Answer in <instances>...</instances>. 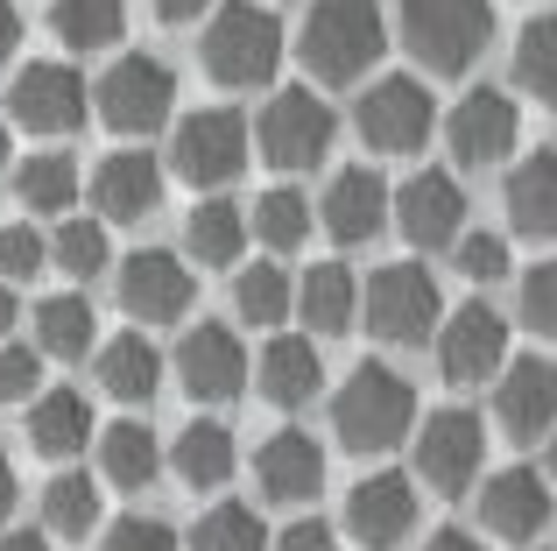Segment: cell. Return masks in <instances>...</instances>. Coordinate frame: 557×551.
Wrapping results in <instances>:
<instances>
[{
	"label": "cell",
	"mask_w": 557,
	"mask_h": 551,
	"mask_svg": "<svg viewBox=\"0 0 557 551\" xmlns=\"http://www.w3.org/2000/svg\"><path fill=\"white\" fill-rule=\"evenodd\" d=\"M99 551H184V544H177V530L156 524V516H121Z\"/></svg>",
	"instance_id": "41"
},
{
	"label": "cell",
	"mask_w": 557,
	"mask_h": 551,
	"mask_svg": "<svg viewBox=\"0 0 557 551\" xmlns=\"http://www.w3.org/2000/svg\"><path fill=\"white\" fill-rule=\"evenodd\" d=\"M247 234H255V220H247L240 206H226V198H205L184 220V248H190V262H205V269H233L240 248H247Z\"/></svg>",
	"instance_id": "28"
},
{
	"label": "cell",
	"mask_w": 557,
	"mask_h": 551,
	"mask_svg": "<svg viewBox=\"0 0 557 551\" xmlns=\"http://www.w3.org/2000/svg\"><path fill=\"white\" fill-rule=\"evenodd\" d=\"M8 326H14V283L0 276V332H8Z\"/></svg>",
	"instance_id": "51"
},
{
	"label": "cell",
	"mask_w": 557,
	"mask_h": 551,
	"mask_svg": "<svg viewBox=\"0 0 557 551\" xmlns=\"http://www.w3.org/2000/svg\"><path fill=\"white\" fill-rule=\"evenodd\" d=\"M85 439H92V411H85L78 389H42V396L28 403V445H36L42 460L85 453Z\"/></svg>",
	"instance_id": "26"
},
{
	"label": "cell",
	"mask_w": 557,
	"mask_h": 551,
	"mask_svg": "<svg viewBox=\"0 0 557 551\" xmlns=\"http://www.w3.org/2000/svg\"><path fill=\"white\" fill-rule=\"evenodd\" d=\"M480 524H487L494 538H508V544L536 538V530L550 524V474H536V467H502L487 488H480Z\"/></svg>",
	"instance_id": "21"
},
{
	"label": "cell",
	"mask_w": 557,
	"mask_h": 551,
	"mask_svg": "<svg viewBox=\"0 0 557 551\" xmlns=\"http://www.w3.org/2000/svg\"><path fill=\"white\" fill-rule=\"evenodd\" d=\"M516 78H522V93L557 107V14H536L516 36Z\"/></svg>",
	"instance_id": "37"
},
{
	"label": "cell",
	"mask_w": 557,
	"mask_h": 551,
	"mask_svg": "<svg viewBox=\"0 0 557 551\" xmlns=\"http://www.w3.org/2000/svg\"><path fill=\"white\" fill-rule=\"evenodd\" d=\"M494 417H502L508 439L536 445L557 431V360L550 354H522L502 368V389H494Z\"/></svg>",
	"instance_id": "14"
},
{
	"label": "cell",
	"mask_w": 557,
	"mask_h": 551,
	"mask_svg": "<svg viewBox=\"0 0 557 551\" xmlns=\"http://www.w3.org/2000/svg\"><path fill=\"white\" fill-rule=\"evenodd\" d=\"M423 551H487V544H480V538H466V530H437V538L423 544Z\"/></svg>",
	"instance_id": "50"
},
{
	"label": "cell",
	"mask_w": 557,
	"mask_h": 551,
	"mask_svg": "<svg viewBox=\"0 0 557 551\" xmlns=\"http://www.w3.org/2000/svg\"><path fill=\"white\" fill-rule=\"evenodd\" d=\"M395 22H403V42L423 71L459 78L494 36V0H395Z\"/></svg>",
	"instance_id": "3"
},
{
	"label": "cell",
	"mask_w": 557,
	"mask_h": 551,
	"mask_svg": "<svg viewBox=\"0 0 557 551\" xmlns=\"http://www.w3.org/2000/svg\"><path fill=\"white\" fill-rule=\"evenodd\" d=\"M42 262H50V241L36 234V226H0V276H36Z\"/></svg>",
	"instance_id": "40"
},
{
	"label": "cell",
	"mask_w": 557,
	"mask_h": 551,
	"mask_svg": "<svg viewBox=\"0 0 557 551\" xmlns=\"http://www.w3.org/2000/svg\"><path fill=\"white\" fill-rule=\"evenodd\" d=\"M50 28H57L64 50H113L127 36V8L121 0H57Z\"/></svg>",
	"instance_id": "32"
},
{
	"label": "cell",
	"mask_w": 557,
	"mask_h": 551,
	"mask_svg": "<svg viewBox=\"0 0 557 551\" xmlns=\"http://www.w3.org/2000/svg\"><path fill=\"white\" fill-rule=\"evenodd\" d=\"M395 226L417 255L431 248H459L466 241V192L451 170H417V177L395 192Z\"/></svg>",
	"instance_id": "11"
},
{
	"label": "cell",
	"mask_w": 557,
	"mask_h": 551,
	"mask_svg": "<svg viewBox=\"0 0 557 551\" xmlns=\"http://www.w3.org/2000/svg\"><path fill=\"white\" fill-rule=\"evenodd\" d=\"M233 304H240V318H255V326H283V318L297 311L289 269H283V262H255V269H240V283H233Z\"/></svg>",
	"instance_id": "35"
},
{
	"label": "cell",
	"mask_w": 557,
	"mask_h": 551,
	"mask_svg": "<svg viewBox=\"0 0 557 551\" xmlns=\"http://www.w3.org/2000/svg\"><path fill=\"white\" fill-rule=\"evenodd\" d=\"M92 524H99V481L57 474V481L42 488V530H50V538H85Z\"/></svg>",
	"instance_id": "34"
},
{
	"label": "cell",
	"mask_w": 557,
	"mask_h": 551,
	"mask_svg": "<svg viewBox=\"0 0 557 551\" xmlns=\"http://www.w3.org/2000/svg\"><path fill=\"white\" fill-rule=\"evenodd\" d=\"M508 220H516V234H530V241L557 234V156L550 149L522 156V163L508 170Z\"/></svg>",
	"instance_id": "25"
},
{
	"label": "cell",
	"mask_w": 557,
	"mask_h": 551,
	"mask_svg": "<svg viewBox=\"0 0 557 551\" xmlns=\"http://www.w3.org/2000/svg\"><path fill=\"white\" fill-rule=\"evenodd\" d=\"M198 50L219 85H269L275 64H283V22L255 0H219Z\"/></svg>",
	"instance_id": "4"
},
{
	"label": "cell",
	"mask_w": 557,
	"mask_h": 551,
	"mask_svg": "<svg viewBox=\"0 0 557 551\" xmlns=\"http://www.w3.org/2000/svg\"><path fill=\"white\" fill-rule=\"evenodd\" d=\"M522 318L557 340V262H536L530 276H522Z\"/></svg>",
	"instance_id": "42"
},
{
	"label": "cell",
	"mask_w": 557,
	"mask_h": 551,
	"mask_svg": "<svg viewBox=\"0 0 557 551\" xmlns=\"http://www.w3.org/2000/svg\"><path fill=\"white\" fill-rule=\"evenodd\" d=\"M14 198H22L28 212H42V220H64V212L78 206V163H71L64 149L28 156V163L14 170Z\"/></svg>",
	"instance_id": "31"
},
{
	"label": "cell",
	"mask_w": 557,
	"mask_h": 551,
	"mask_svg": "<svg viewBox=\"0 0 557 551\" xmlns=\"http://www.w3.org/2000/svg\"><path fill=\"white\" fill-rule=\"evenodd\" d=\"M480 453H487V431H480L473 411L423 417V431H417V474L437 488V495H459V488L480 474Z\"/></svg>",
	"instance_id": "15"
},
{
	"label": "cell",
	"mask_w": 557,
	"mask_h": 551,
	"mask_svg": "<svg viewBox=\"0 0 557 551\" xmlns=\"http://www.w3.org/2000/svg\"><path fill=\"white\" fill-rule=\"evenodd\" d=\"M190 297H198V276L184 269V255L141 248V255L121 262V311L135 318V326H177L190 311Z\"/></svg>",
	"instance_id": "12"
},
{
	"label": "cell",
	"mask_w": 557,
	"mask_h": 551,
	"mask_svg": "<svg viewBox=\"0 0 557 551\" xmlns=\"http://www.w3.org/2000/svg\"><path fill=\"white\" fill-rule=\"evenodd\" d=\"M0 551H50V530H8Z\"/></svg>",
	"instance_id": "49"
},
{
	"label": "cell",
	"mask_w": 557,
	"mask_h": 551,
	"mask_svg": "<svg viewBox=\"0 0 557 551\" xmlns=\"http://www.w3.org/2000/svg\"><path fill=\"white\" fill-rule=\"evenodd\" d=\"M318 220H325V234L339 241V248H360V241H374L381 226L395 220V192L374 170H339V177L325 184V198H318Z\"/></svg>",
	"instance_id": "19"
},
{
	"label": "cell",
	"mask_w": 557,
	"mask_h": 551,
	"mask_svg": "<svg viewBox=\"0 0 557 551\" xmlns=\"http://www.w3.org/2000/svg\"><path fill=\"white\" fill-rule=\"evenodd\" d=\"M255 481H261V495H269V502H311L318 488H325V445H318L311 431L283 425L275 439H261Z\"/></svg>",
	"instance_id": "22"
},
{
	"label": "cell",
	"mask_w": 557,
	"mask_h": 551,
	"mask_svg": "<svg viewBox=\"0 0 557 551\" xmlns=\"http://www.w3.org/2000/svg\"><path fill=\"white\" fill-rule=\"evenodd\" d=\"M99 121L113 127V135H149V127L170 121V107H177V71L163 64V57H121V64L99 78Z\"/></svg>",
	"instance_id": "7"
},
{
	"label": "cell",
	"mask_w": 557,
	"mask_h": 551,
	"mask_svg": "<svg viewBox=\"0 0 557 551\" xmlns=\"http://www.w3.org/2000/svg\"><path fill=\"white\" fill-rule=\"evenodd\" d=\"M233 431L219 425V417H190V425L170 439V467H177L184 488H219L233 474Z\"/></svg>",
	"instance_id": "27"
},
{
	"label": "cell",
	"mask_w": 557,
	"mask_h": 551,
	"mask_svg": "<svg viewBox=\"0 0 557 551\" xmlns=\"http://www.w3.org/2000/svg\"><path fill=\"white\" fill-rule=\"evenodd\" d=\"M190 551H275V544H269V530H261V516L247 510V502H219V510L198 516Z\"/></svg>",
	"instance_id": "36"
},
{
	"label": "cell",
	"mask_w": 557,
	"mask_h": 551,
	"mask_svg": "<svg viewBox=\"0 0 557 551\" xmlns=\"http://www.w3.org/2000/svg\"><path fill=\"white\" fill-rule=\"evenodd\" d=\"M368 326L381 332L388 346H423L437 340V326H445V304H437V276L423 262H388L368 276Z\"/></svg>",
	"instance_id": "5"
},
{
	"label": "cell",
	"mask_w": 557,
	"mask_h": 551,
	"mask_svg": "<svg viewBox=\"0 0 557 551\" xmlns=\"http://www.w3.org/2000/svg\"><path fill=\"white\" fill-rule=\"evenodd\" d=\"M0 170H8V121H0Z\"/></svg>",
	"instance_id": "53"
},
{
	"label": "cell",
	"mask_w": 557,
	"mask_h": 551,
	"mask_svg": "<svg viewBox=\"0 0 557 551\" xmlns=\"http://www.w3.org/2000/svg\"><path fill=\"white\" fill-rule=\"evenodd\" d=\"M14 502H22V488H14V460L0 453V524L14 516Z\"/></svg>",
	"instance_id": "48"
},
{
	"label": "cell",
	"mask_w": 557,
	"mask_h": 551,
	"mask_svg": "<svg viewBox=\"0 0 557 551\" xmlns=\"http://www.w3.org/2000/svg\"><path fill=\"white\" fill-rule=\"evenodd\" d=\"M99 389L113 403H149L163 389V354L149 346V332H113L99 346Z\"/></svg>",
	"instance_id": "24"
},
{
	"label": "cell",
	"mask_w": 557,
	"mask_h": 551,
	"mask_svg": "<svg viewBox=\"0 0 557 551\" xmlns=\"http://www.w3.org/2000/svg\"><path fill=\"white\" fill-rule=\"evenodd\" d=\"M170 163H177L184 184H198V192H219V184L240 177L247 163V121L233 107H205L177 121V135H170Z\"/></svg>",
	"instance_id": "8"
},
{
	"label": "cell",
	"mask_w": 557,
	"mask_h": 551,
	"mask_svg": "<svg viewBox=\"0 0 557 551\" xmlns=\"http://www.w3.org/2000/svg\"><path fill=\"white\" fill-rule=\"evenodd\" d=\"M437 368H445V382H459V389L502 382V368H508L502 311H487V304H459V311L437 326Z\"/></svg>",
	"instance_id": "10"
},
{
	"label": "cell",
	"mask_w": 557,
	"mask_h": 551,
	"mask_svg": "<svg viewBox=\"0 0 557 551\" xmlns=\"http://www.w3.org/2000/svg\"><path fill=\"white\" fill-rule=\"evenodd\" d=\"M163 206V163L149 149H113L107 163L92 170V212L99 220H149Z\"/></svg>",
	"instance_id": "20"
},
{
	"label": "cell",
	"mask_w": 557,
	"mask_h": 551,
	"mask_svg": "<svg viewBox=\"0 0 557 551\" xmlns=\"http://www.w3.org/2000/svg\"><path fill=\"white\" fill-rule=\"evenodd\" d=\"M388 50V22L374 0H318L297 28V57L318 85H354Z\"/></svg>",
	"instance_id": "1"
},
{
	"label": "cell",
	"mask_w": 557,
	"mask_h": 551,
	"mask_svg": "<svg viewBox=\"0 0 557 551\" xmlns=\"http://www.w3.org/2000/svg\"><path fill=\"white\" fill-rule=\"evenodd\" d=\"M275 551H339V530L318 524V516H297V524L275 538Z\"/></svg>",
	"instance_id": "45"
},
{
	"label": "cell",
	"mask_w": 557,
	"mask_h": 551,
	"mask_svg": "<svg viewBox=\"0 0 557 551\" xmlns=\"http://www.w3.org/2000/svg\"><path fill=\"white\" fill-rule=\"evenodd\" d=\"M149 8H156V22H198L212 0H149Z\"/></svg>",
	"instance_id": "46"
},
{
	"label": "cell",
	"mask_w": 557,
	"mask_h": 551,
	"mask_svg": "<svg viewBox=\"0 0 557 551\" xmlns=\"http://www.w3.org/2000/svg\"><path fill=\"white\" fill-rule=\"evenodd\" d=\"M99 467H107L113 488H149L163 474V439L149 425H135V417H121V425L99 431Z\"/></svg>",
	"instance_id": "30"
},
{
	"label": "cell",
	"mask_w": 557,
	"mask_h": 551,
	"mask_svg": "<svg viewBox=\"0 0 557 551\" xmlns=\"http://www.w3.org/2000/svg\"><path fill=\"white\" fill-rule=\"evenodd\" d=\"M92 332H99V318H92V304H85L78 290L36 304V346H42L50 360H78L85 346H92Z\"/></svg>",
	"instance_id": "33"
},
{
	"label": "cell",
	"mask_w": 557,
	"mask_h": 551,
	"mask_svg": "<svg viewBox=\"0 0 557 551\" xmlns=\"http://www.w3.org/2000/svg\"><path fill=\"white\" fill-rule=\"evenodd\" d=\"M544 474H550V481H557V439H550V453H544Z\"/></svg>",
	"instance_id": "52"
},
{
	"label": "cell",
	"mask_w": 557,
	"mask_h": 551,
	"mask_svg": "<svg viewBox=\"0 0 557 551\" xmlns=\"http://www.w3.org/2000/svg\"><path fill=\"white\" fill-rule=\"evenodd\" d=\"M255 382H261V396H269L275 411H297V403L318 396V382H325V360H318L311 340H297V332H275V340L261 346Z\"/></svg>",
	"instance_id": "23"
},
{
	"label": "cell",
	"mask_w": 557,
	"mask_h": 551,
	"mask_svg": "<svg viewBox=\"0 0 557 551\" xmlns=\"http://www.w3.org/2000/svg\"><path fill=\"white\" fill-rule=\"evenodd\" d=\"M14 42H22V8H14V0H0V64L14 57Z\"/></svg>",
	"instance_id": "47"
},
{
	"label": "cell",
	"mask_w": 557,
	"mask_h": 551,
	"mask_svg": "<svg viewBox=\"0 0 557 551\" xmlns=\"http://www.w3.org/2000/svg\"><path fill=\"white\" fill-rule=\"evenodd\" d=\"M409 425H417V389L388 360H360L339 382V396H332V431L354 453H388V445L409 439Z\"/></svg>",
	"instance_id": "2"
},
{
	"label": "cell",
	"mask_w": 557,
	"mask_h": 551,
	"mask_svg": "<svg viewBox=\"0 0 557 551\" xmlns=\"http://www.w3.org/2000/svg\"><path fill=\"white\" fill-rule=\"evenodd\" d=\"M42 382V346H0V403H28Z\"/></svg>",
	"instance_id": "43"
},
{
	"label": "cell",
	"mask_w": 557,
	"mask_h": 551,
	"mask_svg": "<svg viewBox=\"0 0 557 551\" xmlns=\"http://www.w3.org/2000/svg\"><path fill=\"white\" fill-rule=\"evenodd\" d=\"M431 127H437V99L423 93V78H374L368 85V99H360V142L381 156H409V149H423L431 142Z\"/></svg>",
	"instance_id": "9"
},
{
	"label": "cell",
	"mask_w": 557,
	"mask_h": 551,
	"mask_svg": "<svg viewBox=\"0 0 557 551\" xmlns=\"http://www.w3.org/2000/svg\"><path fill=\"white\" fill-rule=\"evenodd\" d=\"M346 530H354L368 551H395L417 530V481L409 474H368L346 495Z\"/></svg>",
	"instance_id": "18"
},
{
	"label": "cell",
	"mask_w": 557,
	"mask_h": 551,
	"mask_svg": "<svg viewBox=\"0 0 557 551\" xmlns=\"http://www.w3.org/2000/svg\"><path fill=\"white\" fill-rule=\"evenodd\" d=\"M177 382H184V396L190 403H233L247 389V346H240V332H226V326H190L184 340H177Z\"/></svg>",
	"instance_id": "13"
},
{
	"label": "cell",
	"mask_w": 557,
	"mask_h": 551,
	"mask_svg": "<svg viewBox=\"0 0 557 551\" xmlns=\"http://www.w3.org/2000/svg\"><path fill=\"white\" fill-rule=\"evenodd\" d=\"M516 135H522V107L508 93H494V85H473L445 121V142L459 163H502L516 149Z\"/></svg>",
	"instance_id": "17"
},
{
	"label": "cell",
	"mask_w": 557,
	"mask_h": 551,
	"mask_svg": "<svg viewBox=\"0 0 557 551\" xmlns=\"http://www.w3.org/2000/svg\"><path fill=\"white\" fill-rule=\"evenodd\" d=\"M247 220H255V234L269 241V248H297V241L311 234V198L304 192H261Z\"/></svg>",
	"instance_id": "38"
},
{
	"label": "cell",
	"mask_w": 557,
	"mask_h": 551,
	"mask_svg": "<svg viewBox=\"0 0 557 551\" xmlns=\"http://www.w3.org/2000/svg\"><path fill=\"white\" fill-rule=\"evenodd\" d=\"M451 255H459V276H473V283H494V276H508V241H502V234H466Z\"/></svg>",
	"instance_id": "44"
},
{
	"label": "cell",
	"mask_w": 557,
	"mask_h": 551,
	"mask_svg": "<svg viewBox=\"0 0 557 551\" xmlns=\"http://www.w3.org/2000/svg\"><path fill=\"white\" fill-rule=\"evenodd\" d=\"M332 135H339V113L311 93V85H283V93L261 107V156L275 170H311L325 163Z\"/></svg>",
	"instance_id": "6"
},
{
	"label": "cell",
	"mask_w": 557,
	"mask_h": 551,
	"mask_svg": "<svg viewBox=\"0 0 557 551\" xmlns=\"http://www.w3.org/2000/svg\"><path fill=\"white\" fill-rule=\"evenodd\" d=\"M354 311H360V283H354V269H346V262H311V269H304L297 318L311 332H346V326H354Z\"/></svg>",
	"instance_id": "29"
},
{
	"label": "cell",
	"mask_w": 557,
	"mask_h": 551,
	"mask_svg": "<svg viewBox=\"0 0 557 551\" xmlns=\"http://www.w3.org/2000/svg\"><path fill=\"white\" fill-rule=\"evenodd\" d=\"M8 113L28 135H71L85 121V78L71 64H28L8 85Z\"/></svg>",
	"instance_id": "16"
},
{
	"label": "cell",
	"mask_w": 557,
	"mask_h": 551,
	"mask_svg": "<svg viewBox=\"0 0 557 551\" xmlns=\"http://www.w3.org/2000/svg\"><path fill=\"white\" fill-rule=\"evenodd\" d=\"M50 262L64 276H99L107 269V220H57Z\"/></svg>",
	"instance_id": "39"
}]
</instances>
